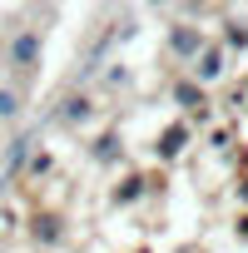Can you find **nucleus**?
<instances>
[{
  "mask_svg": "<svg viewBox=\"0 0 248 253\" xmlns=\"http://www.w3.org/2000/svg\"><path fill=\"white\" fill-rule=\"evenodd\" d=\"M40 50H45V35L30 25V30H15L10 35V45H5V65L15 70V75H35V65H40Z\"/></svg>",
  "mask_w": 248,
  "mask_h": 253,
  "instance_id": "obj_1",
  "label": "nucleus"
},
{
  "mask_svg": "<svg viewBox=\"0 0 248 253\" xmlns=\"http://www.w3.org/2000/svg\"><path fill=\"white\" fill-rule=\"evenodd\" d=\"M30 238H35L40 248H60V243H65V213H55V209L30 213Z\"/></svg>",
  "mask_w": 248,
  "mask_h": 253,
  "instance_id": "obj_2",
  "label": "nucleus"
},
{
  "mask_svg": "<svg viewBox=\"0 0 248 253\" xmlns=\"http://www.w3.org/2000/svg\"><path fill=\"white\" fill-rule=\"evenodd\" d=\"M55 119L65 124V129H80V124H89V119H94V99H89V94H70V99L55 109Z\"/></svg>",
  "mask_w": 248,
  "mask_h": 253,
  "instance_id": "obj_3",
  "label": "nucleus"
},
{
  "mask_svg": "<svg viewBox=\"0 0 248 253\" xmlns=\"http://www.w3.org/2000/svg\"><path fill=\"white\" fill-rule=\"evenodd\" d=\"M169 50H174L179 60H199L208 45H204V35H199L194 25H174V30H169Z\"/></svg>",
  "mask_w": 248,
  "mask_h": 253,
  "instance_id": "obj_4",
  "label": "nucleus"
},
{
  "mask_svg": "<svg viewBox=\"0 0 248 253\" xmlns=\"http://www.w3.org/2000/svg\"><path fill=\"white\" fill-rule=\"evenodd\" d=\"M223 70H228V55H223V45H208V50L194 60V80H199V84H213Z\"/></svg>",
  "mask_w": 248,
  "mask_h": 253,
  "instance_id": "obj_5",
  "label": "nucleus"
},
{
  "mask_svg": "<svg viewBox=\"0 0 248 253\" xmlns=\"http://www.w3.org/2000/svg\"><path fill=\"white\" fill-rule=\"evenodd\" d=\"M189 139H194V134H189V124H169V129L159 134V149H154V154L169 164V159H179V154L189 149Z\"/></svg>",
  "mask_w": 248,
  "mask_h": 253,
  "instance_id": "obj_6",
  "label": "nucleus"
},
{
  "mask_svg": "<svg viewBox=\"0 0 248 253\" xmlns=\"http://www.w3.org/2000/svg\"><path fill=\"white\" fill-rule=\"evenodd\" d=\"M30 154H35V134H15V139H10V149H5V169H10V174H20V169L30 164Z\"/></svg>",
  "mask_w": 248,
  "mask_h": 253,
  "instance_id": "obj_7",
  "label": "nucleus"
},
{
  "mask_svg": "<svg viewBox=\"0 0 248 253\" xmlns=\"http://www.w3.org/2000/svg\"><path fill=\"white\" fill-rule=\"evenodd\" d=\"M174 104H184V109L199 114V109L208 104V99H204V84H199V80H179V84H174Z\"/></svg>",
  "mask_w": 248,
  "mask_h": 253,
  "instance_id": "obj_8",
  "label": "nucleus"
},
{
  "mask_svg": "<svg viewBox=\"0 0 248 253\" xmlns=\"http://www.w3.org/2000/svg\"><path fill=\"white\" fill-rule=\"evenodd\" d=\"M119 154H124V149H119V134H114V129H109V134H99V139L89 144V159H99V164H114Z\"/></svg>",
  "mask_w": 248,
  "mask_h": 253,
  "instance_id": "obj_9",
  "label": "nucleus"
},
{
  "mask_svg": "<svg viewBox=\"0 0 248 253\" xmlns=\"http://www.w3.org/2000/svg\"><path fill=\"white\" fill-rule=\"evenodd\" d=\"M20 119V84H0V124Z\"/></svg>",
  "mask_w": 248,
  "mask_h": 253,
  "instance_id": "obj_10",
  "label": "nucleus"
},
{
  "mask_svg": "<svg viewBox=\"0 0 248 253\" xmlns=\"http://www.w3.org/2000/svg\"><path fill=\"white\" fill-rule=\"evenodd\" d=\"M144 194V179L139 174H129V179H119V189H114V204H134Z\"/></svg>",
  "mask_w": 248,
  "mask_h": 253,
  "instance_id": "obj_11",
  "label": "nucleus"
},
{
  "mask_svg": "<svg viewBox=\"0 0 248 253\" xmlns=\"http://www.w3.org/2000/svg\"><path fill=\"white\" fill-rule=\"evenodd\" d=\"M50 164H55V159H50L45 149H35V154H30V164H25V174H30V179H40V174H50Z\"/></svg>",
  "mask_w": 248,
  "mask_h": 253,
  "instance_id": "obj_12",
  "label": "nucleus"
},
{
  "mask_svg": "<svg viewBox=\"0 0 248 253\" xmlns=\"http://www.w3.org/2000/svg\"><path fill=\"white\" fill-rule=\"evenodd\" d=\"M228 45H233V50L248 45V25H243V20H228Z\"/></svg>",
  "mask_w": 248,
  "mask_h": 253,
  "instance_id": "obj_13",
  "label": "nucleus"
},
{
  "mask_svg": "<svg viewBox=\"0 0 248 253\" xmlns=\"http://www.w3.org/2000/svg\"><path fill=\"white\" fill-rule=\"evenodd\" d=\"M238 238H248V218H243V223H238Z\"/></svg>",
  "mask_w": 248,
  "mask_h": 253,
  "instance_id": "obj_14",
  "label": "nucleus"
},
{
  "mask_svg": "<svg viewBox=\"0 0 248 253\" xmlns=\"http://www.w3.org/2000/svg\"><path fill=\"white\" fill-rule=\"evenodd\" d=\"M149 5H169V0H149Z\"/></svg>",
  "mask_w": 248,
  "mask_h": 253,
  "instance_id": "obj_15",
  "label": "nucleus"
},
{
  "mask_svg": "<svg viewBox=\"0 0 248 253\" xmlns=\"http://www.w3.org/2000/svg\"><path fill=\"white\" fill-rule=\"evenodd\" d=\"M243 199H248V184H243Z\"/></svg>",
  "mask_w": 248,
  "mask_h": 253,
  "instance_id": "obj_16",
  "label": "nucleus"
},
{
  "mask_svg": "<svg viewBox=\"0 0 248 253\" xmlns=\"http://www.w3.org/2000/svg\"><path fill=\"white\" fill-rule=\"evenodd\" d=\"M144 253H149V248H144Z\"/></svg>",
  "mask_w": 248,
  "mask_h": 253,
  "instance_id": "obj_17",
  "label": "nucleus"
}]
</instances>
